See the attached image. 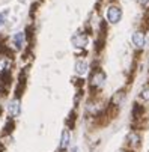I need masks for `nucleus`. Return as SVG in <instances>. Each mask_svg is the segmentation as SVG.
I'll return each instance as SVG.
<instances>
[{"label":"nucleus","instance_id":"7","mask_svg":"<svg viewBox=\"0 0 149 152\" xmlns=\"http://www.w3.org/2000/svg\"><path fill=\"white\" fill-rule=\"evenodd\" d=\"M91 83H92L93 86H98V88H101V86L104 84V74H102L101 71L95 72L93 77H92V80H91Z\"/></svg>","mask_w":149,"mask_h":152},{"label":"nucleus","instance_id":"14","mask_svg":"<svg viewBox=\"0 0 149 152\" xmlns=\"http://www.w3.org/2000/svg\"><path fill=\"white\" fill-rule=\"evenodd\" d=\"M121 152H131V151H128V149H122Z\"/></svg>","mask_w":149,"mask_h":152},{"label":"nucleus","instance_id":"13","mask_svg":"<svg viewBox=\"0 0 149 152\" xmlns=\"http://www.w3.org/2000/svg\"><path fill=\"white\" fill-rule=\"evenodd\" d=\"M148 2H149V0H139V3H140V5H146Z\"/></svg>","mask_w":149,"mask_h":152},{"label":"nucleus","instance_id":"6","mask_svg":"<svg viewBox=\"0 0 149 152\" xmlns=\"http://www.w3.org/2000/svg\"><path fill=\"white\" fill-rule=\"evenodd\" d=\"M8 112L11 116H17L20 113V101L18 99H12L8 105Z\"/></svg>","mask_w":149,"mask_h":152},{"label":"nucleus","instance_id":"10","mask_svg":"<svg viewBox=\"0 0 149 152\" xmlns=\"http://www.w3.org/2000/svg\"><path fill=\"white\" fill-rule=\"evenodd\" d=\"M9 65H11V62L6 59V57H3V56H0V72H3V71H8L9 69Z\"/></svg>","mask_w":149,"mask_h":152},{"label":"nucleus","instance_id":"1","mask_svg":"<svg viewBox=\"0 0 149 152\" xmlns=\"http://www.w3.org/2000/svg\"><path fill=\"white\" fill-rule=\"evenodd\" d=\"M125 146L128 151L134 152L142 146V134L137 131V129H131V131L126 134L125 137Z\"/></svg>","mask_w":149,"mask_h":152},{"label":"nucleus","instance_id":"3","mask_svg":"<svg viewBox=\"0 0 149 152\" xmlns=\"http://www.w3.org/2000/svg\"><path fill=\"white\" fill-rule=\"evenodd\" d=\"M131 41H133V45H134L136 48H143V47H145V42H146L145 33L140 32V30H136V32L133 33V36H131Z\"/></svg>","mask_w":149,"mask_h":152},{"label":"nucleus","instance_id":"8","mask_svg":"<svg viewBox=\"0 0 149 152\" xmlns=\"http://www.w3.org/2000/svg\"><path fill=\"white\" fill-rule=\"evenodd\" d=\"M69 139H71L69 131L65 129V131L62 133V137H60V149H66L69 146Z\"/></svg>","mask_w":149,"mask_h":152},{"label":"nucleus","instance_id":"12","mask_svg":"<svg viewBox=\"0 0 149 152\" xmlns=\"http://www.w3.org/2000/svg\"><path fill=\"white\" fill-rule=\"evenodd\" d=\"M5 15H6V14H3V12L0 14V26H2V24L5 23Z\"/></svg>","mask_w":149,"mask_h":152},{"label":"nucleus","instance_id":"11","mask_svg":"<svg viewBox=\"0 0 149 152\" xmlns=\"http://www.w3.org/2000/svg\"><path fill=\"white\" fill-rule=\"evenodd\" d=\"M139 98H140L142 101H145V102H149V86H146V88H143V89L140 91Z\"/></svg>","mask_w":149,"mask_h":152},{"label":"nucleus","instance_id":"2","mask_svg":"<svg viewBox=\"0 0 149 152\" xmlns=\"http://www.w3.org/2000/svg\"><path fill=\"white\" fill-rule=\"evenodd\" d=\"M107 20H109V23H112V24H118L119 21H121V18H122V11H121V8L119 6H116V5H110L109 8H107Z\"/></svg>","mask_w":149,"mask_h":152},{"label":"nucleus","instance_id":"9","mask_svg":"<svg viewBox=\"0 0 149 152\" xmlns=\"http://www.w3.org/2000/svg\"><path fill=\"white\" fill-rule=\"evenodd\" d=\"M14 44L17 48H21L24 44V33L23 32H18L17 35H14Z\"/></svg>","mask_w":149,"mask_h":152},{"label":"nucleus","instance_id":"5","mask_svg":"<svg viewBox=\"0 0 149 152\" xmlns=\"http://www.w3.org/2000/svg\"><path fill=\"white\" fill-rule=\"evenodd\" d=\"M74 68H75V72H77L78 75H84L89 66H88V62H86V60H81V59H80V60L75 62V66H74Z\"/></svg>","mask_w":149,"mask_h":152},{"label":"nucleus","instance_id":"4","mask_svg":"<svg viewBox=\"0 0 149 152\" xmlns=\"http://www.w3.org/2000/svg\"><path fill=\"white\" fill-rule=\"evenodd\" d=\"M71 41H72V45L74 47H78V48L86 47L88 45V35L86 33H77V35L72 36Z\"/></svg>","mask_w":149,"mask_h":152}]
</instances>
